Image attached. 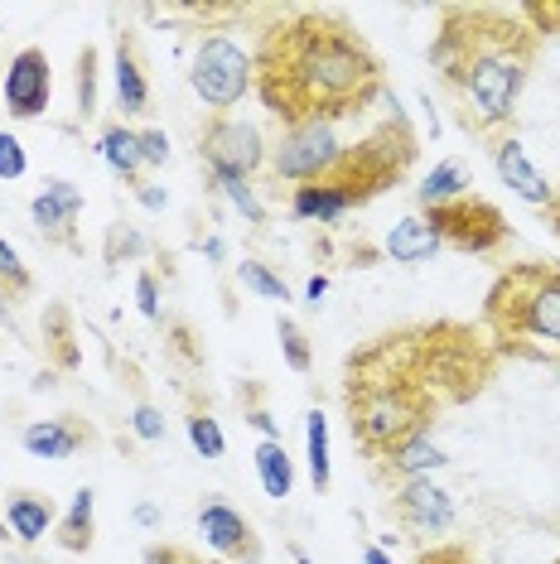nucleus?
Returning a JSON list of instances; mask_svg holds the SVG:
<instances>
[{
    "label": "nucleus",
    "instance_id": "obj_1",
    "mask_svg": "<svg viewBox=\"0 0 560 564\" xmlns=\"http://www.w3.org/2000/svg\"><path fill=\"white\" fill-rule=\"evenodd\" d=\"M251 93L280 131H290L363 117L377 97H387V78L377 48L343 10L290 6L276 10L251 48Z\"/></svg>",
    "mask_w": 560,
    "mask_h": 564
},
{
    "label": "nucleus",
    "instance_id": "obj_2",
    "mask_svg": "<svg viewBox=\"0 0 560 564\" xmlns=\"http://www.w3.org/2000/svg\"><path fill=\"white\" fill-rule=\"evenodd\" d=\"M537 58L541 40L513 6H440L435 40L426 48L454 121L488 145L513 131Z\"/></svg>",
    "mask_w": 560,
    "mask_h": 564
},
{
    "label": "nucleus",
    "instance_id": "obj_3",
    "mask_svg": "<svg viewBox=\"0 0 560 564\" xmlns=\"http://www.w3.org/2000/svg\"><path fill=\"white\" fill-rule=\"evenodd\" d=\"M493 377H498V352L488 348L478 324L420 318V324L387 328L373 343L353 348L343 362V395L391 391L444 415V410L483 395Z\"/></svg>",
    "mask_w": 560,
    "mask_h": 564
},
{
    "label": "nucleus",
    "instance_id": "obj_4",
    "mask_svg": "<svg viewBox=\"0 0 560 564\" xmlns=\"http://www.w3.org/2000/svg\"><path fill=\"white\" fill-rule=\"evenodd\" d=\"M416 155H420L416 126H411V117H406L397 101H391V111L358 140V145H343L338 164L324 178L290 188V217H295V223L334 227L348 213L377 203L387 188L406 184Z\"/></svg>",
    "mask_w": 560,
    "mask_h": 564
},
{
    "label": "nucleus",
    "instance_id": "obj_5",
    "mask_svg": "<svg viewBox=\"0 0 560 564\" xmlns=\"http://www.w3.org/2000/svg\"><path fill=\"white\" fill-rule=\"evenodd\" d=\"M478 328L498 362L560 371V265L517 261L483 294Z\"/></svg>",
    "mask_w": 560,
    "mask_h": 564
},
{
    "label": "nucleus",
    "instance_id": "obj_6",
    "mask_svg": "<svg viewBox=\"0 0 560 564\" xmlns=\"http://www.w3.org/2000/svg\"><path fill=\"white\" fill-rule=\"evenodd\" d=\"M426 227L440 237V247H454L464 256H493L513 241V223L498 203L478 198V194H464L454 203H440V208H420Z\"/></svg>",
    "mask_w": 560,
    "mask_h": 564
},
{
    "label": "nucleus",
    "instance_id": "obj_7",
    "mask_svg": "<svg viewBox=\"0 0 560 564\" xmlns=\"http://www.w3.org/2000/svg\"><path fill=\"white\" fill-rule=\"evenodd\" d=\"M189 87L213 117H227L251 93V54L227 34H203L189 63Z\"/></svg>",
    "mask_w": 560,
    "mask_h": 564
},
{
    "label": "nucleus",
    "instance_id": "obj_8",
    "mask_svg": "<svg viewBox=\"0 0 560 564\" xmlns=\"http://www.w3.org/2000/svg\"><path fill=\"white\" fill-rule=\"evenodd\" d=\"M338 155H343L338 126L310 121V126H290V131L276 135V145L266 150V170H271L276 184L300 188V184H314V178H324L338 164Z\"/></svg>",
    "mask_w": 560,
    "mask_h": 564
},
{
    "label": "nucleus",
    "instance_id": "obj_9",
    "mask_svg": "<svg viewBox=\"0 0 560 564\" xmlns=\"http://www.w3.org/2000/svg\"><path fill=\"white\" fill-rule=\"evenodd\" d=\"M198 160L208 164V178H251L266 170V140L251 121L208 117L198 126Z\"/></svg>",
    "mask_w": 560,
    "mask_h": 564
},
{
    "label": "nucleus",
    "instance_id": "obj_10",
    "mask_svg": "<svg viewBox=\"0 0 560 564\" xmlns=\"http://www.w3.org/2000/svg\"><path fill=\"white\" fill-rule=\"evenodd\" d=\"M0 97H6V111L15 121H40L49 111V97H54V68H49V54L40 44H24L15 58H10L6 78H0Z\"/></svg>",
    "mask_w": 560,
    "mask_h": 564
},
{
    "label": "nucleus",
    "instance_id": "obj_11",
    "mask_svg": "<svg viewBox=\"0 0 560 564\" xmlns=\"http://www.w3.org/2000/svg\"><path fill=\"white\" fill-rule=\"evenodd\" d=\"M198 535L223 564H261L266 560L257 525L241 517L237 507H227L223 497H208V502L198 507Z\"/></svg>",
    "mask_w": 560,
    "mask_h": 564
},
{
    "label": "nucleus",
    "instance_id": "obj_12",
    "mask_svg": "<svg viewBox=\"0 0 560 564\" xmlns=\"http://www.w3.org/2000/svg\"><path fill=\"white\" fill-rule=\"evenodd\" d=\"M78 213H83V188L73 178H44V188L30 203V223L49 247L83 251L78 247Z\"/></svg>",
    "mask_w": 560,
    "mask_h": 564
},
{
    "label": "nucleus",
    "instance_id": "obj_13",
    "mask_svg": "<svg viewBox=\"0 0 560 564\" xmlns=\"http://www.w3.org/2000/svg\"><path fill=\"white\" fill-rule=\"evenodd\" d=\"M391 517L416 535H444L454 525V497L435 478H411L391 487Z\"/></svg>",
    "mask_w": 560,
    "mask_h": 564
},
{
    "label": "nucleus",
    "instance_id": "obj_14",
    "mask_svg": "<svg viewBox=\"0 0 560 564\" xmlns=\"http://www.w3.org/2000/svg\"><path fill=\"white\" fill-rule=\"evenodd\" d=\"M450 464L444 458V448L435 444V434H411V440H401L397 448H387L381 458H373V473L377 482L397 487V482H411V478H435V473Z\"/></svg>",
    "mask_w": 560,
    "mask_h": 564
},
{
    "label": "nucleus",
    "instance_id": "obj_15",
    "mask_svg": "<svg viewBox=\"0 0 560 564\" xmlns=\"http://www.w3.org/2000/svg\"><path fill=\"white\" fill-rule=\"evenodd\" d=\"M488 155H493V170H498V178H503L507 188H513L521 203H531L537 213L546 208V203H551V178H546L537 164H531V155L521 150L517 135H498Z\"/></svg>",
    "mask_w": 560,
    "mask_h": 564
},
{
    "label": "nucleus",
    "instance_id": "obj_16",
    "mask_svg": "<svg viewBox=\"0 0 560 564\" xmlns=\"http://www.w3.org/2000/svg\"><path fill=\"white\" fill-rule=\"evenodd\" d=\"M97 434L87 425L83 415H58V420H34V425H24L20 444L30 458H49V464H63V458H73L78 448H87Z\"/></svg>",
    "mask_w": 560,
    "mask_h": 564
},
{
    "label": "nucleus",
    "instance_id": "obj_17",
    "mask_svg": "<svg viewBox=\"0 0 560 564\" xmlns=\"http://www.w3.org/2000/svg\"><path fill=\"white\" fill-rule=\"evenodd\" d=\"M111 83H117V107L131 117H146L150 111V73H146V58H140V44L136 34H117L111 44Z\"/></svg>",
    "mask_w": 560,
    "mask_h": 564
},
{
    "label": "nucleus",
    "instance_id": "obj_18",
    "mask_svg": "<svg viewBox=\"0 0 560 564\" xmlns=\"http://www.w3.org/2000/svg\"><path fill=\"white\" fill-rule=\"evenodd\" d=\"M6 525L20 545H40L44 535L58 525V511L40 492H10L6 497Z\"/></svg>",
    "mask_w": 560,
    "mask_h": 564
},
{
    "label": "nucleus",
    "instance_id": "obj_19",
    "mask_svg": "<svg viewBox=\"0 0 560 564\" xmlns=\"http://www.w3.org/2000/svg\"><path fill=\"white\" fill-rule=\"evenodd\" d=\"M93 541H97V492L93 487H78L68 511H63L58 525H54V545L68 550V555H87Z\"/></svg>",
    "mask_w": 560,
    "mask_h": 564
},
{
    "label": "nucleus",
    "instance_id": "obj_20",
    "mask_svg": "<svg viewBox=\"0 0 560 564\" xmlns=\"http://www.w3.org/2000/svg\"><path fill=\"white\" fill-rule=\"evenodd\" d=\"M101 160H107V170L121 178V184H140V170H146V160H140V131H131L126 121H107L101 126V140H97Z\"/></svg>",
    "mask_w": 560,
    "mask_h": 564
},
{
    "label": "nucleus",
    "instance_id": "obj_21",
    "mask_svg": "<svg viewBox=\"0 0 560 564\" xmlns=\"http://www.w3.org/2000/svg\"><path fill=\"white\" fill-rule=\"evenodd\" d=\"M40 328H44L49 362H54L58 371H78L83 367V348H78V324H73L68 304H44Z\"/></svg>",
    "mask_w": 560,
    "mask_h": 564
},
{
    "label": "nucleus",
    "instance_id": "obj_22",
    "mask_svg": "<svg viewBox=\"0 0 560 564\" xmlns=\"http://www.w3.org/2000/svg\"><path fill=\"white\" fill-rule=\"evenodd\" d=\"M381 251H387L397 265H426L430 256L440 251V237L426 227V217L411 213V217H401V223L387 232V241H381Z\"/></svg>",
    "mask_w": 560,
    "mask_h": 564
},
{
    "label": "nucleus",
    "instance_id": "obj_23",
    "mask_svg": "<svg viewBox=\"0 0 560 564\" xmlns=\"http://www.w3.org/2000/svg\"><path fill=\"white\" fill-rule=\"evenodd\" d=\"M257 478L266 497H290L295 492V458L286 454V440H261L257 444Z\"/></svg>",
    "mask_w": 560,
    "mask_h": 564
},
{
    "label": "nucleus",
    "instance_id": "obj_24",
    "mask_svg": "<svg viewBox=\"0 0 560 564\" xmlns=\"http://www.w3.org/2000/svg\"><path fill=\"white\" fill-rule=\"evenodd\" d=\"M469 170L460 160H440L435 170H430L426 178H420V188H416V203L420 208H440V203H454V198H464L469 194Z\"/></svg>",
    "mask_w": 560,
    "mask_h": 564
},
{
    "label": "nucleus",
    "instance_id": "obj_25",
    "mask_svg": "<svg viewBox=\"0 0 560 564\" xmlns=\"http://www.w3.org/2000/svg\"><path fill=\"white\" fill-rule=\"evenodd\" d=\"M304 454H310L314 492H329V482H334V458H329V420H324L320 405L304 415Z\"/></svg>",
    "mask_w": 560,
    "mask_h": 564
},
{
    "label": "nucleus",
    "instance_id": "obj_26",
    "mask_svg": "<svg viewBox=\"0 0 560 564\" xmlns=\"http://www.w3.org/2000/svg\"><path fill=\"white\" fill-rule=\"evenodd\" d=\"M276 338H280V357H286V367L295 371V377H310V367H314L310 333H304L290 314H280V318H276Z\"/></svg>",
    "mask_w": 560,
    "mask_h": 564
},
{
    "label": "nucleus",
    "instance_id": "obj_27",
    "mask_svg": "<svg viewBox=\"0 0 560 564\" xmlns=\"http://www.w3.org/2000/svg\"><path fill=\"white\" fill-rule=\"evenodd\" d=\"M237 280H241V290L261 294V300H271V304H290V285L280 280V271H271L266 261H257V256H247V261L237 265Z\"/></svg>",
    "mask_w": 560,
    "mask_h": 564
},
{
    "label": "nucleus",
    "instance_id": "obj_28",
    "mask_svg": "<svg viewBox=\"0 0 560 564\" xmlns=\"http://www.w3.org/2000/svg\"><path fill=\"white\" fill-rule=\"evenodd\" d=\"M150 256V241L140 227H126V223H111L107 227V241H101V261L107 265H126V261H140Z\"/></svg>",
    "mask_w": 560,
    "mask_h": 564
},
{
    "label": "nucleus",
    "instance_id": "obj_29",
    "mask_svg": "<svg viewBox=\"0 0 560 564\" xmlns=\"http://www.w3.org/2000/svg\"><path fill=\"white\" fill-rule=\"evenodd\" d=\"M237 405H241V420H247L261 440H280V425L271 420V410H266V387H261V381H241V387H237Z\"/></svg>",
    "mask_w": 560,
    "mask_h": 564
},
{
    "label": "nucleus",
    "instance_id": "obj_30",
    "mask_svg": "<svg viewBox=\"0 0 560 564\" xmlns=\"http://www.w3.org/2000/svg\"><path fill=\"white\" fill-rule=\"evenodd\" d=\"M213 188H218V194L233 203V208L247 217L251 227H266L271 223V213H266V203L257 198V188H251V178H213Z\"/></svg>",
    "mask_w": 560,
    "mask_h": 564
},
{
    "label": "nucleus",
    "instance_id": "obj_31",
    "mask_svg": "<svg viewBox=\"0 0 560 564\" xmlns=\"http://www.w3.org/2000/svg\"><path fill=\"white\" fill-rule=\"evenodd\" d=\"M0 290H6L15 304H20V300H30V294H34V275H30V265L20 261V251L10 247L6 237H0Z\"/></svg>",
    "mask_w": 560,
    "mask_h": 564
},
{
    "label": "nucleus",
    "instance_id": "obj_32",
    "mask_svg": "<svg viewBox=\"0 0 560 564\" xmlns=\"http://www.w3.org/2000/svg\"><path fill=\"white\" fill-rule=\"evenodd\" d=\"M184 430H189V444L198 448L203 458H223L227 454V440H223V425L208 415V410H189V420H184Z\"/></svg>",
    "mask_w": 560,
    "mask_h": 564
},
{
    "label": "nucleus",
    "instance_id": "obj_33",
    "mask_svg": "<svg viewBox=\"0 0 560 564\" xmlns=\"http://www.w3.org/2000/svg\"><path fill=\"white\" fill-rule=\"evenodd\" d=\"M513 10H517V20L527 24L541 44L560 34V0H521V6H513Z\"/></svg>",
    "mask_w": 560,
    "mask_h": 564
},
{
    "label": "nucleus",
    "instance_id": "obj_34",
    "mask_svg": "<svg viewBox=\"0 0 560 564\" xmlns=\"http://www.w3.org/2000/svg\"><path fill=\"white\" fill-rule=\"evenodd\" d=\"M97 117V48L83 44L78 48V121Z\"/></svg>",
    "mask_w": 560,
    "mask_h": 564
},
{
    "label": "nucleus",
    "instance_id": "obj_35",
    "mask_svg": "<svg viewBox=\"0 0 560 564\" xmlns=\"http://www.w3.org/2000/svg\"><path fill=\"white\" fill-rule=\"evenodd\" d=\"M131 434H136L140 444H164V434H170V430H164V415H160L155 405L136 401V410H131Z\"/></svg>",
    "mask_w": 560,
    "mask_h": 564
},
{
    "label": "nucleus",
    "instance_id": "obj_36",
    "mask_svg": "<svg viewBox=\"0 0 560 564\" xmlns=\"http://www.w3.org/2000/svg\"><path fill=\"white\" fill-rule=\"evenodd\" d=\"M140 560H146V564H223V560H203L198 550L174 545V541H155V545H146V550H140Z\"/></svg>",
    "mask_w": 560,
    "mask_h": 564
},
{
    "label": "nucleus",
    "instance_id": "obj_37",
    "mask_svg": "<svg viewBox=\"0 0 560 564\" xmlns=\"http://www.w3.org/2000/svg\"><path fill=\"white\" fill-rule=\"evenodd\" d=\"M24 170H30L24 145L10 131H0V178H6V184H15V178H24Z\"/></svg>",
    "mask_w": 560,
    "mask_h": 564
},
{
    "label": "nucleus",
    "instance_id": "obj_38",
    "mask_svg": "<svg viewBox=\"0 0 560 564\" xmlns=\"http://www.w3.org/2000/svg\"><path fill=\"white\" fill-rule=\"evenodd\" d=\"M416 564H483V560L469 545H460V541H444V545H426V550H420Z\"/></svg>",
    "mask_w": 560,
    "mask_h": 564
},
{
    "label": "nucleus",
    "instance_id": "obj_39",
    "mask_svg": "<svg viewBox=\"0 0 560 564\" xmlns=\"http://www.w3.org/2000/svg\"><path fill=\"white\" fill-rule=\"evenodd\" d=\"M140 160H146V170H164V164H170V135H164L160 126L140 131Z\"/></svg>",
    "mask_w": 560,
    "mask_h": 564
},
{
    "label": "nucleus",
    "instance_id": "obj_40",
    "mask_svg": "<svg viewBox=\"0 0 560 564\" xmlns=\"http://www.w3.org/2000/svg\"><path fill=\"white\" fill-rule=\"evenodd\" d=\"M136 304H140V314L150 318V324H160V275L155 271H140L136 275Z\"/></svg>",
    "mask_w": 560,
    "mask_h": 564
},
{
    "label": "nucleus",
    "instance_id": "obj_41",
    "mask_svg": "<svg viewBox=\"0 0 560 564\" xmlns=\"http://www.w3.org/2000/svg\"><path fill=\"white\" fill-rule=\"evenodd\" d=\"M131 194H136L140 208H150V213H164V208H170V194H164L160 184H150V178H140V184L131 188Z\"/></svg>",
    "mask_w": 560,
    "mask_h": 564
},
{
    "label": "nucleus",
    "instance_id": "obj_42",
    "mask_svg": "<svg viewBox=\"0 0 560 564\" xmlns=\"http://www.w3.org/2000/svg\"><path fill=\"white\" fill-rule=\"evenodd\" d=\"M541 223L551 227V237L560 241V184L551 188V203H546V208H541Z\"/></svg>",
    "mask_w": 560,
    "mask_h": 564
},
{
    "label": "nucleus",
    "instance_id": "obj_43",
    "mask_svg": "<svg viewBox=\"0 0 560 564\" xmlns=\"http://www.w3.org/2000/svg\"><path fill=\"white\" fill-rule=\"evenodd\" d=\"M324 294H329V275H310V280H304V300H310V304H320Z\"/></svg>",
    "mask_w": 560,
    "mask_h": 564
},
{
    "label": "nucleus",
    "instance_id": "obj_44",
    "mask_svg": "<svg viewBox=\"0 0 560 564\" xmlns=\"http://www.w3.org/2000/svg\"><path fill=\"white\" fill-rule=\"evenodd\" d=\"M0 328H10V333H15V300H10L6 290H0Z\"/></svg>",
    "mask_w": 560,
    "mask_h": 564
},
{
    "label": "nucleus",
    "instance_id": "obj_45",
    "mask_svg": "<svg viewBox=\"0 0 560 564\" xmlns=\"http://www.w3.org/2000/svg\"><path fill=\"white\" fill-rule=\"evenodd\" d=\"M136 525H160V507L140 502V507H136Z\"/></svg>",
    "mask_w": 560,
    "mask_h": 564
},
{
    "label": "nucleus",
    "instance_id": "obj_46",
    "mask_svg": "<svg viewBox=\"0 0 560 564\" xmlns=\"http://www.w3.org/2000/svg\"><path fill=\"white\" fill-rule=\"evenodd\" d=\"M363 564H397L381 545H363Z\"/></svg>",
    "mask_w": 560,
    "mask_h": 564
},
{
    "label": "nucleus",
    "instance_id": "obj_47",
    "mask_svg": "<svg viewBox=\"0 0 560 564\" xmlns=\"http://www.w3.org/2000/svg\"><path fill=\"white\" fill-rule=\"evenodd\" d=\"M198 247H203V256H208V261H223V256H227L223 237H208V241H198Z\"/></svg>",
    "mask_w": 560,
    "mask_h": 564
},
{
    "label": "nucleus",
    "instance_id": "obj_48",
    "mask_svg": "<svg viewBox=\"0 0 560 564\" xmlns=\"http://www.w3.org/2000/svg\"><path fill=\"white\" fill-rule=\"evenodd\" d=\"M290 555H295V564H314V560H310V555H304V550H300V545H290Z\"/></svg>",
    "mask_w": 560,
    "mask_h": 564
},
{
    "label": "nucleus",
    "instance_id": "obj_49",
    "mask_svg": "<svg viewBox=\"0 0 560 564\" xmlns=\"http://www.w3.org/2000/svg\"><path fill=\"white\" fill-rule=\"evenodd\" d=\"M0 541H10V525H6V517H0Z\"/></svg>",
    "mask_w": 560,
    "mask_h": 564
},
{
    "label": "nucleus",
    "instance_id": "obj_50",
    "mask_svg": "<svg viewBox=\"0 0 560 564\" xmlns=\"http://www.w3.org/2000/svg\"><path fill=\"white\" fill-rule=\"evenodd\" d=\"M551 564H560V555H556V560H551Z\"/></svg>",
    "mask_w": 560,
    "mask_h": 564
},
{
    "label": "nucleus",
    "instance_id": "obj_51",
    "mask_svg": "<svg viewBox=\"0 0 560 564\" xmlns=\"http://www.w3.org/2000/svg\"><path fill=\"white\" fill-rule=\"evenodd\" d=\"M0 34H6V30H0Z\"/></svg>",
    "mask_w": 560,
    "mask_h": 564
}]
</instances>
